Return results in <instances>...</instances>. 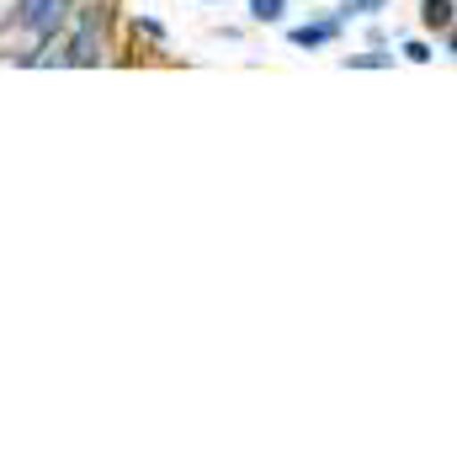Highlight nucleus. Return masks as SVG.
Instances as JSON below:
<instances>
[{"mask_svg":"<svg viewBox=\"0 0 457 457\" xmlns=\"http://www.w3.org/2000/svg\"><path fill=\"white\" fill-rule=\"evenodd\" d=\"M399 59H410V64H431L436 48H431L426 37H404V43H399Z\"/></svg>","mask_w":457,"mask_h":457,"instance_id":"6e6552de","label":"nucleus"},{"mask_svg":"<svg viewBox=\"0 0 457 457\" xmlns=\"http://www.w3.org/2000/svg\"><path fill=\"white\" fill-rule=\"evenodd\" d=\"M383 11H394V0H341V5H336V16H341L345 27H351V21H378Z\"/></svg>","mask_w":457,"mask_h":457,"instance_id":"39448f33","label":"nucleus"},{"mask_svg":"<svg viewBox=\"0 0 457 457\" xmlns=\"http://www.w3.org/2000/svg\"><path fill=\"white\" fill-rule=\"evenodd\" d=\"M70 21H75V32H70V43H64V64H102L107 54V43H102V21H107V5H80V11H70Z\"/></svg>","mask_w":457,"mask_h":457,"instance_id":"f257e3e1","label":"nucleus"},{"mask_svg":"<svg viewBox=\"0 0 457 457\" xmlns=\"http://www.w3.org/2000/svg\"><path fill=\"white\" fill-rule=\"evenodd\" d=\"M345 70H394V54L388 48H367V54H345Z\"/></svg>","mask_w":457,"mask_h":457,"instance_id":"0eeeda50","label":"nucleus"},{"mask_svg":"<svg viewBox=\"0 0 457 457\" xmlns=\"http://www.w3.org/2000/svg\"><path fill=\"white\" fill-rule=\"evenodd\" d=\"M293 0H245V21L250 27H282Z\"/></svg>","mask_w":457,"mask_h":457,"instance_id":"20e7f679","label":"nucleus"},{"mask_svg":"<svg viewBox=\"0 0 457 457\" xmlns=\"http://www.w3.org/2000/svg\"><path fill=\"white\" fill-rule=\"evenodd\" d=\"M133 32L149 43H165V21H154V16H133Z\"/></svg>","mask_w":457,"mask_h":457,"instance_id":"1a4fd4ad","label":"nucleus"},{"mask_svg":"<svg viewBox=\"0 0 457 457\" xmlns=\"http://www.w3.org/2000/svg\"><path fill=\"white\" fill-rule=\"evenodd\" d=\"M345 21L330 11V16H309V21H293L287 27V43L293 48H303V54H320V48H330V43H341Z\"/></svg>","mask_w":457,"mask_h":457,"instance_id":"7ed1b4c3","label":"nucleus"},{"mask_svg":"<svg viewBox=\"0 0 457 457\" xmlns=\"http://www.w3.org/2000/svg\"><path fill=\"white\" fill-rule=\"evenodd\" d=\"M203 5H224V0H203Z\"/></svg>","mask_w":457,"mask_h":457,"instance_id":"9d476101","label":"nucleus"},{"mask_svg":"<svg viewBox=\"0 0 457 457\" xmlns=\"http://www.w3.org/2000/svg\"><path fill=\"white\" fill-rule=\"evenodd\" d=\"M70 11H75V0H21L16 21H21L37 43H54V37L70 27Z\"/></svg>","mask_w":457,"mask_h":457,"instance_id":"f03ea898","label":"nucleus"},{"mask_svg":"<svg viewBox=\"0 0 457 457\" xmlns=\"http://www.w3.org/2000/svg\"><path fill=\"white\" fill-rule=\"evenodd\" d=\"M453 0H420V27L426 32H453Z\"/></svg>","mask_w":457,"mask_h":457,"instance_id":"423d86ee","label":"nucleus"}]
</instances>
